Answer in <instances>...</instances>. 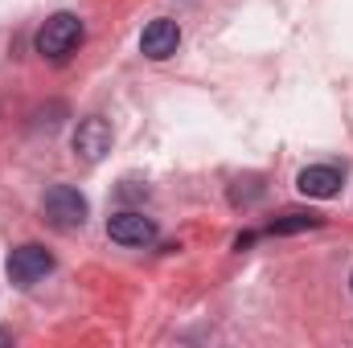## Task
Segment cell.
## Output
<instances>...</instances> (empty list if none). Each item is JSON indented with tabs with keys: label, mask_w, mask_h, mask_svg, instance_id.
Returning a JSON list of instances; mask_svg holds the SVG:
<instances>
[{
	"label": "cell",
	"mask_w": 353,
	"mask_h": 348,
	"mask_svg": "<svg viewBox=\"0 0 353 348\" xmlns=\"http://www.w3.org/2000/svg\"><path fill=\"white\" fill-rule=\"evenodd\" d=\"M83 21L74 17V12H54L41 29H37V54L41 58H50V62H62V58H70L79 45H83Z\"/></svg>",
	"instance_id": "cell-1"
},
{
	"label": "cell",
	"mask_w": 353,
	"mask_h": 348,
	"mask_svg": "<svg viewBox=\"0 0 353 348\" xmlns=\"http://www.w3.org/2000/svg\"><path fill=\"white\" fill-rule=\"evenodd\" d=\"M41 213L54 230H79L87 221V197L70 184H50L46 201H41Z\"/></svg>",
	"instance_id": "cell-2"
},
{
	"label": "cell",
	"mask_w": 353,
	"mask_h": 348,
	"mask_svg": "<svg viewBox=\"0 0 353 348\" xmlns=\"http://www.w3.org/2000/svg\"><path fill=\"white\" fill-rule=\"evenodd\" d=\"M4 270H8V279H12L17 287H37V283L54 270V254H50L46 246H37V242H25V246H17V250L8 254Z\"/></svg>",
	"instance_id": "cell-3"
},
{
	"label": "cell",
	"mask_w": 353,
	"mask_h": 348,
	"mask_svg": "<svg viewBox=\"0 0 353 348\" xmlns=\"http://www.w3.org/2000/svg\"><path fill=\"white\" fill-rule=\"evenodd\" d=\"M107 234H111V242H119V246H148V242L157 238V226H152V217H144V213H136V209H123V213L107 217Z\"/></svg>",
	"instance_id": "cell-4"
},
{
	"label": "cell",
	"mask_w": 353,
	"mask_h": 348,
	"mask_svg": "<svg viewBox=\"0 0 353 348\" xmlns=\"http://www.w3.org/2000/svg\"><path fill=\"white\" fill-rule=\"evenodd\" d=\"M107 152H111V127H107V119H99V115L83 119L79 131H74V156L87 160V164H99Z\"/></svg>",
	"instance_id": "cell-5"
},
{
	"label": "cell",
	"mask_w": 353,
	"mask_h": 348,
	"mask_svg": "<svg viewBox=\"0 0 353 348\" xmlns=\"http://www.w3.org/2000/svg\"><path fill=\"white\" fill-rule=\"evenodd\" d=\"M176 45H181V25H176V21H169V17L152 21V25L144 29V37H140V54H144V58H152V62L173 58Z\"/></svg>",
	"instance_id": "cell-6"
},
{
	"label": "cell",
	"mask_w": 353,
	"mask_h": 348,
	"mask_svg": "<svg viewBox=\"0 0 353 348\" xmlns=\"http://www.w3.org/2000/svg\"><path fill=\"white\" fill-rule=\"evenodd\" d=\"M296 188H300L304 197L329 201V197L341 193V173H337L333 164H312V168H304V173L296 176Z\"/></svg>",
	"instance_id": "cell-7"
},
{
	"label": "cell",
	"mask_w": 353,
	"mask_h": 348,
	"mask_svg": "<svg viewBox=\"0 0 353 348\" xmlns=\"http://www.w3.org/2000/svg\"><path fill=\"white\" fill-rule=\"evenodd\" d=\"M316 226H321L316 213H283L267 226V234H300V230H316Z\"/></svg>",
	"instance_id": "cell-8"
},
{
	"label": "cell",
	"mask_w": 353,
	"mask_h": 348,
	"mask_svg": "<svg viewBox=\"0 0 353 348\" xmlns=\"http://www.w3.org/2000/svg\"><path fill=\"white\" fill-rule=\"evenodd\" d=\"M350 287H353V279H350Z\"/></svg>",
	"instance_id": "cell-9"
}]
</instances>
